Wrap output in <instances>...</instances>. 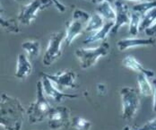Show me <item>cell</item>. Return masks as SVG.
Returning <instances> with one entry per match:
<instances>
[{"label":"cell","instance_id":"1","mask_svg":"<svg viewBox=\"0 0 156 130\" xmlns=\"http://www.w3.org/2000/svg\"><path fill=\"white\" fill-rule=\"evenodd\" d=\"M24 108L18 99L7 93L1 94L0 126L5 130H21L23 123Z\"/></svg>","mask_w":156,"mask_h":130},{"label":"cell","instance_id":"2","mask_svg":"<svg viewBox=\"0 0 156 130\" xmlns=\"http://www.w3.org/2000/svg\"><path fill=\"white\" fill-rule=\"evenodd\" d=\"M36 89H37L36 100L35 101L30 104L27 111L28 119L31 124H37L44 121L46 118H48V114L52 109L44 95L45 93L43 91L41 80L37 82Z\"/></svg>","mask_w":156,"mask_h":130},{"label":"cell","instance_id":"3","mask_svg":"<svg viewBox=\"0 0 156 130\" xmlns=\"http://www.w3.org/2000/svg\"><path fill=\"white\" fill-rule=\"evenodd\" d=\"M109 49V43L102 42L95 48H79L76 50V56L80 61L81 68L88 69L94 66L101 58L107 56Z\"/></svg>","mask_w":156,"mask_h":130},{"label":"cell","instance_id":"4","mask_svg":"<svg viewBox=\"0 0 156 130\" xmlns=\"http://www.w3.org/2000/svg\"><path fill=\"white\" fill-rule=\"evenodd\" d=\"M90 16L91 15H89L86 11L81 9H76L74 11L73 18L68 23L66 29L65 42L67 46H71L73 41L84 32Z\"/></svg>","mask_w":156,"mask_h":130},{"label":"cell","instance_id":"5","mask_svg":"<svg viewBox=\"0 0 156 130\" xmlns=\"http://www.w3.org/2000/svg\"><path fill=\"white\" fill-rule=\"evenodd\" d=\"M122 104V118L132 119L140 106V98L137 92L131 87H123L120 92Z\"/></svg>","mask_w":156,"mask_h":130},{"label":"cell","instance_id":"6","mask_svg":"<svg viewBox=\"0 0 156 130\" xmlns=\"http://www.w3.org/2000/svg\"><path fill=\"white\" fill-rule=\"evenodd\" d=\"M66 32H58L51 34L42 63L45 66H50L62 55V43L65 41Z\"/></svg>","mask_w":156,"mask_h":130},{"label":"cell","instance_id":"7","mask_svg":"<svg viewBox=\"0 0 156 130\" xmlns=\"http://www.w3.org/2000/svg\"><path fill=\"white\" fill-rule=\"evenodd\" d=\"M51 4H53L51 0H32L21 8L17 20L23 25H30L36 19L38 12L47 8Z\"/></svg>","mask_w":156,"mask_h":130},{"label":"cell","instance_id":"8","mask_svg":"<svg viewBox=\"0 0 156 130\" xmlns=\"http://www.w3.org/2000/svg\"><path fill=\"white\" fill-rule=\"evenodd\" d=\"M48 127L51 129L66 128L71 124L70 111L64 106H58L51 109L48 117Z\"/></svg>","mask_w":156,"mask_h":130},{"label":"cell","instance_id":"9","mask_svg":"<svg viewBox=\"0 0 156 130\" xmlns=\"http://www.w3.org/2000/svg\"><path fill=\"white\" fill-rule=\"evenodd\" d=\"M114 7L116 9V20L114 22L113 28L110 32L111 36H115L121 27L128 26L130 22L131 13L129 11L128 5L123 0H116L114 3Z\"/></svg>","mask_w":156,"mask_h":130},{"label":"cell","instance_id":"10","mask_svg":"<svg viewBox=\"0 0 156 130\" xmlns=\"http://www.w3.org/2000/svg\"><path fill=\"white\" fill-rule=\"evenodd\" d=\"M42 75L47 76L60 91H63L64 89H73L76 87V74L73 71H64L55 75H48L42 73Z\"/></svg>","mask_w":156,"mask_h":130},{"label":"cell","instance_id":"11","mask_svg":"<svg viewBox=\"0 0 156 130\" xmlns=\"http://www.w3.org/2000/svg\"><path fill=\"white\" fill-rule=\"evenodd\" d=\"M41 82H42V86H43V91L44 93L52 100H54L56 102H60L65 98H69V99H76L77 98V94H70V93H65L62 91L58 90L55 84L50 81L47 76H43L41 74Z\"/></svg>","mask_w":156,"mask_h":130},{"label":"cell","instance_id":"12","mask_svg":"<svg viewBox=\"0 0 156 130\" xmlns=\"http://www.w3.org/2000/svg\"><path fill=\"white\" fill-rule=\"evenodd\" d=\"M155 43V39L149 38H126L119 40L117 42V48L120 51H125L128 49H133L136 47H145V46H153Z\"/></svg>","mask_w":156,"mask_h":130},{"label":"cell","instance_id":"13","mask_svg":"<svg viewBox=\"0 0 156 130\" xmlns=\"http://www.w3.org/2000/svg\"><path fill=\"white\" fill-rule=\"evenodd\" d=\"M32 66L29 58L24 54H19L17 57L16 76L18 79H24L31 74Z\"/></svg>","mask_w":156,"mask_h":130},{"label":"cell","instance_id":"14","mask_svg":"<svg viewBox=\"0 0 156 130\" xmlns=\"http://www.w3.org/2000/svg\"><path fill=\"white\" fill-rule=\"evenodd\" d=\"M114 23L113 22H106L105 25L99 31L94 33H91L83 41L84 44H93L95 42H101L105 40L107 36L110 34V32L113 28Z\"/></svg>","mask_w":156,"mask_h":130},{"label":"cell","instance_id":"15","mask_svg":"<svg viewBox=\"0 0 156 130\" xmlns=\"http://www.w3.org/2000/svg\"><path fill=\"white\" fill-rule=\"evenodd\" d=\"M123 65L126 68H128L130 70H133L135 72H137L138 74H140V73L144 74L149 78L150 77H154V72L150 70V69L144 68L140 62L133 56H126V57H125V58L123 59Z\"/></svg>","mask_w":156,"mask_h":130},{"label":"cell","instance_id":"16","mask_svg":"<svg viewBox=\"0 0 156 130\" xmlns=\"http://www.w3.org/2000/svg\"><path fill=\"white\" fill-rule=\"evenodd\" d=\"M97 13L104 18L106 22H115L116 20V9L112 6L109 1H103L98 4Z\"/></svg>","mask_w":156,"mask_h":130},{"label":"cell","instance_id":"17","mask_svg":"<svg viewBox=\"0 0 156 130\" xmlns=\"http://www.w3.org/2000/svg\"><path fill=\"white\" fill-rule=\"evenodd\" d=\"M106 23V21L99 13H94L91 15L90 19L86 24L84 32L87 33H94L99 30H101Z\"/></svg>","mask_w":156,"mask_h":130},{"label":"cell","instance_id":"18","mask_svg":"<svg viewBox=\"0 0 156 130\" xmlns=\"http://www.w3.org/2000/svg\"><path fill=\"white\" fill-rule=\"evenodd\" d=\"M149 77L144 74H138L137 76V83L139 92L143 96H151L154 94V86H152L151 83L149 82Z\"/></svg>","mask_w":156,"mask_h":130},{"label":"cell","instance_id":"19","mask_svg":"<svg viewBox=\"0 0 156 130\" xmlns=\"http://www.w3.org/2000/svg\"><path fill=\"white\" fill-rule=\"evenodd\" d=\"M22 48L28 54L29 58H37L41 52V43L38 40H26L22 43Z\"/></svg>","mask_w":156,"mask_h":130},{"label":"cell","instance_id":"20","mask_svg":"<svg viewBox=\"0 0 156 130\" xmlns=\"http://www.w3.org/2000/svg\"><path fill=\"white\" fill-rule=\"evenodd\" d=\"M156 22V7L149 10L142 16L140 23V32H144L147 28L153 25Z\"/></svg>","mask_w":156,"mask_h":130},{"label":"cell","instance_id":"21","mask_svg":"<svg viewBox=\"0 0 156 130\" xmlns=\"http://www.w3.org/2000/svg\"><path fill=\"white\" fill-rule=\"evenodd\" d=\"M19 21L17 19H7L1 16L0 17V24L1 27L5 30L6 32L12 33H20V26H19Z\"/></svg>","mask_w":156,"mask_h":130},{"label":"cell","instance_id":"22","mask_svg":"<svg viewBox=\"0 0 156 130\" xmlns=\"http://www.w3.org/2000/svg\"><path fill=\"white\" fill-rule=\"evenodd\" d=\"M142 16L136 12H131L130 22L128 24V33L131 36H136L140 33V23Z\"/></svg>","mask_w":156,"mask_h":130},{"label":"cell","instance_id":"23","mask_svg":"<svg viewBox=\"0 0 156 130\" xmlns=\"http://www.w3.org/2000/svg\"><path fill=\"white\" fill-rule=\"evenodd\" d=\"M154 7H156V0L144 1V2H141V3L135 5L132 8V11L136 12V13L140 14L141 16H143L146 12H148L149 10H151Z\"/></svg>","mask_w":156,"mask_h":130},{"label":"cell","instance_id":"24","mask_svg":"<svg viewBox=\"0 0 156 130\" xmlns=\"http://www.w3.org/2000/svg\"><path fill=\"white\" fill-rule=\"evenodd\" d=\"M72 127L76 130H90L92 123L81 117H75L71 120Z\"/></svg>","mask_w":156,"mask_h":130},{"label":"cell","instance_id":"25","mask_svg":"<svg viewBox=\"0 0 156 130\" xmlns=\"http://www.w3.org/2000/svg\"><path fill=\"white\" fill-rule=\"evenodd\" d=\"M137 130H156V118L145 123L140 128H137Z\"/></svg>","mask_w":156,"mask_h":130},{"label":"cell","instance_id":"26","mask_svg":"<svg viewBox=\"0 0 156 130\" xmlns=\"http://www.w3.org/2000/svg\"><path fill=\"white\" fill-rule=\"evenodd\" d=\"M144 33L146 34V36H149L152 38H154V36H156V22L153 25H151L149 28H147L144 31Z\"/></svg>","mask_w":156,"mask_h":130},{"label":"cell","instance_id":"27","mask_svg":"<svg viewBox=\"0 0 156 130\" xmlns=\"http://www.w3.org/2000/svg\"><path fill=\"white\" fill-rule=\"evenodd\" d=\"M154 86V103H153V111L156 112V78L153 80Z\"/></svg>","mask_w":156,"mask_h":130},{"label":"cell","instance_id":"28","mask_svg":"<svg viewBox=\"0 0 156 130\" xmlns=\"http://www.w3.org/2000/svg\"><path fill=\"white\" fill-rule=\"evenodd\" d=\"M103 1H109V2H111L112 0H92V2L94 3V4H100V3H101Z\"/></svg>","mask_w":156,"mask_h":130},{"label":"cell","instance_id":"29","mask_svg":"<svg viewBox=\"0 0 156 130\" xmlns=\"http://www.w3.org/2000/svg\"><path fill=\"white\" fill-rule=\"evenodd\" d=\"M123 1H130V2H136V3H141V2H144V1H148V0H123Z\"/></svg>","mask_w":156,"mask_h":130},{"label":"cell","instance_id":"30","mask_svg":"<svg viewBox=\"0 0 156 130\" xmlns=\"http://www.w3.org/2000/svg\"><path fill=\"white\" fill-rule=\"evenodd\" d=\"M124 130H137L136 128H130V127H126Z\"/></svg>","mask_w":156,"mask_h":130},{"label":"cell","instance_id":"31","mask_svg":"<svg viewBox=\"0 0 156 130\" xmlns=\"http://www.w3.org/2000/svg\"><path fill=\"white\" fill-rule=\"evenodd\" d=\"M16 2H19V3H23V1H25V0H16Z\"/></svg>","mask_w":156,"mask_h":130},{"label":"cell","instance_id":"32","mask_svg":"<svg viewBox=\"0 0 156 130\" xmlns=\"http://www.w3.org/2000/svg\"><path fill=\"white\" fill-rule=\"evenodd\" d=\"M90 1H92V0H90Z\"/></svg>","mask_w":156,"mask_h":130}]
</instances>
